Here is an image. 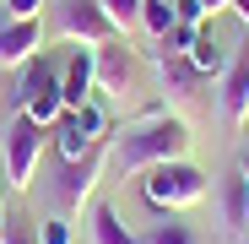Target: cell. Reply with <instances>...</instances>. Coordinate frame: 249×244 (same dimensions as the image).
I'll list each match as a JSON object with an SVG mask.
<instances>
[{"label":"cell","instance_id":"cell-5","mask_svg":"<svg viewBox=\"0 0 249 244\" xmlns=\"http://www.w3.org/2000/svg\"><path fill=\"white\" fill-rule=\"evenodd\" d=\"M98 141H108V119L98 103H81V109H65L54 119V152L60 163H76V157H87Z\"/></svg>","mask_w":249,"mask_h":244},{"label":"cell","instance_id":"cell-16","mask_svg":"<svg viewBox=\"0 0 249 244\" xmlns=\"http://www.w3.org/2000/svg\"><path fill=\"white\" fill-rule=\"evenodd\" d=\"M103 11H108V22H114L119 33L141 27V0H103Z\"/></svg>","mask_w":249,"mask_h":244},{"label":"cell","instance_id":"cell-12","mask_svg":"<svg viewBox=\"0 0 249 244\" xmlns=\"http://www.w3.org/2000/svg\"><path fill=\"white\" fill-rule=\"evenodd\" d=\"M184 60H190V65H195V76L206 81V76H222L233 55H228V49H222V44H217V38L206 33V27H200V38H195V44H190V55H184Z\"/></svg>","mask_w":249,"mask_h":244},{"label":"cell","instance_id":"cell-11","mask_svg":"<svg viewBox=\"0 0 249 244\" xmlns=\"http://www.w3.org/2000/svg\"><path fill=\"white\" fill-rule=\"evenodd\" d=\"M60 87H65V109H81V103H92L98 81H92V49H87V44H81V49L65 60V71H60Z\"/></svg>","mask_w":249,"mask_h":244},{"label":"cell","instance_id":"cell-1","mask_svg":"<svg viewBox=\"0 0 249 244\" xmlns=\"http://www.w3.org/2000/svg\"><path fill=\"white\" fill-rule=\"evenodd\" d=\"M190 125L179 114H162V109H152V114H141L130 131H119V141H114V163H119V174H146V169H157V163H179V157H190Z\"/></svg>","mask_w":249,"mask_h":244},{"label":"cell","instance_id":"cell-9","mask_svg":"<svg viewBox=\"0 0 249 244\" xmlns=\"http://www.w3.org/2000/svg\"><path fill=\"white\" fill-rule=\"evenodd\" d=\"M130 76H136V60H130V49H124L119 38L92 49V81H98V93H124Z\"/></svg>","mask_w":249,"mask_h":244},{"label":"cell","instance_id":"cell-24","mask_svg":"<svg viewBox=\"0 0 249 244\" xmlns=\"http://www.w3.org/2000/svg\"><path fill=\"white\" fill-rule=\"evenodd\" d=\"M200 6H206V17H212V11H222V6H233V0H200Z\"/></svg>","mask_w":249,"mask_h":244},{"label":"cell","instance_id":"cell-3","mask_svg":"<svg viewBox=\"0 0 249 244\" xmlns=\"http://www.w3.org/2000/svg\"><path fill=\"white\" fill-rule=\"evenodd\" d=\"M141 195L157 212H184V206H195V201H206V174L190 157L157 163V169H146V179H141Z\"/></svg>","mask_w":249,"mask_h":244},{"label":"cell","instance_id":"cell-10","mask_svg":"<svg viewBox=\"0 0 249 244\" xmlns=\"http://www.w3.org/2000/svg\"><path fill=\"white\" fill-rule=\"evenodd\" d=\"M38 49H44V22L38 17H22V22H6L0 27V65H27Z\"/></svg>","mask_w":249,"mask_h":244},{"label":"cell","instance_id":"cell-25","mask_svg":"<svg viewBox=\"0 0 249 244\" xmlns=\"http://www.w3.org/2000/svg\"><path fill=\"white\" fill-rule=\"evenodd\" d=\"M0 233H6V195H0Z\"/></svg>","mask_w":249,"mask_h":244},{"label":"cell","instance_id":"cell-2","mask_svg":"<svg viewBox=\"0 0 249 244\" xmlns=\"http://www.w3.org/2000/svg\"><path fill=\"white\" fill-rule=\"evenodd\" d=\"M60 60H49V55H33L27 65H22V76H17V109L27 114V119H38V125H54V119L65 114V87H60Z\"/></svg>","mask_w":249,"mask_h":244},{"label":"cell","instance_id":"cell-22","mask_svg":"<svg viewBox=\"0 0 249 244\" xmlns=\"http://www.w3.org/2000/svg\"><path fill=\"white\" fill-rule=\"evenodd\" d=\"M238 179H244V228H249V152L238 157Z\"/></svg>","mask_w":249,"mask_h":244},{"label":"cell","instance_id":"cell-7","mask_svg":"<svg viewBox=\"0 0 249 244\" xmlns=\"http://www.w3.org/2000/svg\"><path fill=\"white\" fill-rule=\"evenodd\" d=\"M44 141H49V125H38V119H27V114L11 119V131H6V174H11L17 190L33 185L38 157H44Z\"/></svg>","mask_w":249,"mask_h":244},{"label":"cell","instance_id":"cell-20","mask_svg":"<svg viewBox=\"0 0 249 244\" xmlns=\"http://www.w3.org/2000/svg\"><path fill=\"white\" fill-rule=\"evenodd\" d=\"M0 244H38V228H22V223H6Z\"/></svg>","mask_w":249,"mask_h":244},{"label":"cell","instance_id":"cell-17","mask_svg":"<svg viewBox=\"0 0 249 244\" xmlns=\"http://www.w3.org/2000/svg\"><path fill=\"white\" fill-rule=\"evenodd\" d=\"M162 76H174V87H179V93H190L195 81H200V76H195V65H190L184 55H168V49H162Z\"/></svg>","mask_w":249,"mask_h":244},{"label":"cell","instance_id":"cell-18","mask_svg":"<svg viewBox=\"0 0 249 244\" xmlns=\"http://www.w3.org/2000/svg\"><path fill=\"white\" fill-rule=\"evenodd\" d=\"M38 244H71V223H60V217H49L44 228H38Z\"/></svg>","mask_w":249,"mask_h":244},{"label":"cell","instance_id":"cell-21","mask_svg":"<svg viewBox=\"0 0 249 244\" xmlns=\"http://www.w3.org/2000/svg\"><path fill=\"white\" fill-rule=\"evenodd\" d=\"M38 6H44V0H6L11 22H22V17H38Z\"/></svg>","mask_w":249,"mask_h":244},{"label":"cell","instance_id":"cell-19","mask_svg":"<svg viewBox=\"0 0 249 244\" xmlns=\"http://www.w3.org/2000/svg\"><path fill=\"white\" fill-rule=\"evenodd\" d=\"M174 17L190 22V27H200V22H206V6H200V0H174Z\"/></svg>","mask_w":249,"mask_h":244},{"label":"cell","instance_id":"cell-8","mask_svg":"<svg viewBox=\"0 0 249 244\" xmlns=\"http://www.w3.org/2000/svg\"><path fill=\"white\" fill-rule=\"evenodd\" d=\"M222 119H228L233 131L249 119V38L233 49V60L222 71Z\"/></svg>","mask_w":249,"mask_h":244},{"label":"cell","instance_id":"cell-13","mask_svg":"<svg viewBox=\"0 0 249 244\" xmlns=\"http://www.w3.org/2000/svg\"><path fill=\"white\" fill-rule=\"evenodd\" d=\"M92 244H146V239L124 228L114 206H92Z\"/></svg>","mask_w":249,"mask_h":244},{"label":"cell","instance_id":"cell-23","mask_svg":"<svg viewBox=\"0 0 249 244\" xmlns=\"http://www.w3.org/2000/svg\"><path fill=\"white\" fill-rule=\"evenodd\" d=\"M233 17H238V22L249 27V0H233Z\"/></svg>","mask_w":249,"mask_h":244},{"label":"cell","instance_id":"cell-4","mask_svg":"<svg viewBox=\"0 0 249 244\" xmlns=\"http://www.w3.org/2000/svg\"><path fill=\"white\" fill-rule=\"evenodd\" d=\"M108 157H114V147L108 141H98L87 157H76V163H60V174L49 179V190H54V201L65 212H81L92 201V190H98V174L108 169Z\"/></svg>","mask_w":249,"mask_h":244},{"label":"cell","instance_id":"cell-15","mask_svg":"<svg viewBox=\"0 0 249 244\" xmlns=\"http://www.w3.org/2000/svg\"><path fill=\"white\" fill-rule=\"evenodd\" d=\"M146 244H200V239L190 233V223H174V217H162V223H152Z\"/></svg>","mask_w":249,"mask_h":244},{"label":"cell","instance_id":"cell-14","mask_svg":"<svg viewBox=\"0 0 249 244\" xmlns=\"http://www.w3.org/2000/svg\"><path fill=\"white\" fill-rule=\"evenodd\" d=\"M174 22H179V17H174V6H168V0H141V27L157 38V44L174 33Z\"/></svg>","mask_w":249,"mask_h":244},{"label":"cell","instance_id":"cell-6","mask_svg":"<svg viewBox=\"0 0 249 244\" xmlns=\"http://www.w3.org/2000/svg\"><path fill=\"white\" fill-rule=\"evenodd\" d=\"M54 33H60V38H71V44H87V49L114 44V38H119V27H114V22H108V11H103V0H60Z\"/></svg>","mask_w":249,"mask_h":244}]
</instances>
